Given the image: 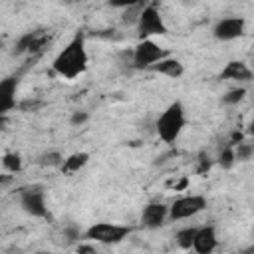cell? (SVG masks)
<instances>
[{
	"instance_id": "1",
	"label": "cell",
	"mask_w": 254,
	"mask_h": 254,
	"mask_svg": "<svg viewBox=\"0 0 254 254\" xmlns=\"http://www.w3.org/2000/svg\"><path fill=\"white\" fill-rule=\"evenodd\" d=\"M87 50H85V38L83 34H75L73 40L56 56L52 67L58 75L65 77V79H73L77 75H81L87 69Z\"/></svg>"
},
{
	"instance_id": "2",
	"label": "cell",
	"mask_w": 254,
	"mask_h": 254,
	"mask_svg": "<svg viewBox=\"0 0 254 254\" xmlns=\"http://www.w3.org/2000/svg\"><path fill=\"white\" fill-rule=\"evenodd\" d=\"M187 125V115H185V107L181 101H173L157 119L155 129L157 135L163 143H175L179 139V135L183 133Z\"/></svg>"
},
{
	"instance_id": "3",
	"label": "cell",
	"mask_w": 254,
	"mask_h": 254,
	"mask_svg": "<svg viewBox=\"0 0 254 254\" xmlns=\"http://www.w3.org/2000/svg\"><path fill=\"white\" fill-rule=\"evenodd\" d=\"M133 232L131 226L113 224V222H95L85 230V238L99 244H119Z\"/></svg>"
},
{
	"instance_id": "4",
	"label": "cell",
	"mask_w": 254,
	"mask_h": 254,
	"mask_svg": "<svg viewBox=\"0 0 254 254\" xmlns=\"http://www.w3.org/2000/svg\"><path fill=\"white\" fill-rule=\"evenodd\" d=\"M169 50H165L163 46H159L153 40H139V44L133 48V60L131 65L135 69H149L151 65H155L157 62L169 58Z\"/></svg>"
},
{
	"instance_id": "5",
	"label": "cell",
	"mask_w": 254,
	"mask_h": 254,
	"mask_svg": "<svg viewBox=\"0 0 254 254\" xmlns=\"http://www.w3.org/2000/svg\"><path fill=\"white\" fill-rule=\"evenodd\" d=\"M20 206L24 212L36 218H48V206H46V194L40 185H28L18 189Z\"/></svg>"
},
{
	"instance_id": "6",
	"label": "cell",
	"mask_w": 254,
	"mask_h": 254,
	"mask_svg": "<svg viewBox=\"0 0 254 254\" xmlns=\"http://www.w3.org/2000/svg\"><path fill=\"white\" fill-rule=\"evenodd\" d=\"M137 36L139 40H151V36H165L167 34V24L155 4H147L139 22H137Z\"/></svg>"
},
{
	"instance_id": "7",
	"label": "cell",
	"mask_w": 254,
	"mask_h": 254,
	"mask_svg": "<svg viewBox=\"0 0 254 254\" xmlns=\"http://www.w3.org/2000/svg\"><path fill=\"white\" fill-rule=\"evenodd\" d=\"M204 208H206V196H202V194H187V196L177 198L169 206V218L171 220L190 218V216H196L198 212H202Z\"/></svg>"
},
{
	"instance_id": "8",
	"label": "cell",
	"mask_w": 254,
	"mask_h": 254,
	"mask_svg": "<svg viewBox=\"0 0 254 254\" xmlns=\"http://www.w3.org/2000/svg\"><path fill=\"white\" fill-rule=\"evenodd\" d=\"M244 28H246V20L242 16H226L214 24L212 36L218 42H232L244 34Z\"/></svg>"
},
{
	"instance_id": "9",
	"label": "cell",
	"mask_w": 254,
	"mask_h": 254,
	"mask_svg": "<svg viewBox=\"0 0 254 254\" xmlns=\"http://www.w3.org/2000/svg\"><path fill=\"white\" fill-rule=\"evenodd\" d=\"M167 218H169V206L163 202H149L141 212V224L151 230L161 228Z\"/></svg>"
},
{
	"instance_id": "10",
	"label": "cell",
	"mask_w": 254,
	"mask_h": 254,
	"mask_svg": "<svg viewBox=\"0 0 254 254\" xmlns=\"http://www.w3.org/2000/svg\"><path fill=\"white\" fill-rule=\"evenodd\" d=\"M18 75H8L0 81V115H6L16 107Z\"/></svg>"
},
{
	"instance_id": "11",
	"label": "cell",
	"mask_w": 254,
	"mask_h": 254,
	"mask_svg": "<svg viewBox=\"0 0 254 254\" xmlns=\"http://www.w3.org/2000/svg\"><path fill=\"white\" fill-rule=\"evenodd\" d=\"M216 246H218L216 228H214L212 224L200 226V228H198V232H196V238H194L192 250H194L196 254H212Z\"/></svg>"
},
{
	"instance_id": "12",
	"label": "cell",
	"mask_w": 254,
	"mask_h": 254,
	"mask_svg": "<svg viewBox=\"0 0 254 254\" xmlns=\"http://www.w3.org/2000/svg\"><path fill=\"white\" fill-rule=\"evenodd\" d=\"M218 77H220V79H228V81H250V79L254 77V73H252V69H250L244 62H240V60H230V62L222 67V71H220Z\"/></svg>"
},
{
	"instance_id": "13",
	"label": "cell",
	"mask_w": 254,
	"mask_h": 254,
	"mask_svg": "<svg viewBox=\"0 0 254 254\" xmlns=\"http://www.w3.org/2000/svg\"><path fill=\"white\" fill-rule=\"evenodd\" d=\"M147 71H151V73H159V75H167V77H173V79H177V77H181L183 75V71H185V65H183V62L181 60H177V58H165V60H161V62H157L155 65H151Z\"/></svg>"
},
{
	"instance_id": "14",
	"label": "cell",
	"mask_w": 254,
	"mask_h": 254,
	"mask_svg": "<svg viewBox=\"0 0 254 254\" xmlns=\"http://www.w3.org/2000/svg\"><path fill=\"white\" fill-rule=\"evenodd\" d=\"M87 161H89V153H83V151H79V153H71V155L64 161L62 171H64L65 175H67V173H75V171L83 169V167L87 165Z\"/></svg>"
},
{
	"instance_id": "15",
	"label": "cell",
	"mask_w": 254,
	"mask_h": 254,
	"mask_svg": "<svg viewBox=\"0 0 254 254\" xmlns=\"http://www.w3.org/2000/svg\"><path fill=\"white\" fill-rule=\"evenodd\" d=\"M196 232H198V228H196V226H187V228H181V230L177 232V236H175L177 246H179V248H183V250H190V248H192V244H194Z\"/></svg>"
},
{
	"instance_id": "16",
	"label": "cell",
	"mask_w": 254,
	"mask_h": 254,
	"mask_svg": "<svg viewBox=\"0 0 254 254\" xmlns=\"http://www.w3.org/2000/svg\"><path fill=\"white\" fill-rule=\"evenodd\" d=\"M145 6H147L145 2H133L127 10H123V14H121V22L127 24V26H137V22H139V18H141Z\"/></svg>"
},
{
	"instance_id": "17",
	"label": "cell",
	"mask_w": 254,
	"mask_h": 254,
	"mask_svg": "<svg viewBox=\"0 0 254 254\" xmlns=\"http://www.w3.org/2000/svg\"><path fill=\"white\" fill-rule=\"evenodd\" d=\"M64 161H65V159L62 157V153H58V151H48V153L40 155L36 163L42 165V167H62Z\"/></svg>"
},
{
	"instance_id": "18",
	"label": "cell",
	"mask_w": 254,
	"mask_h": 254,
	"mask_svg": "<svg viewBox=\"0 0 254 254\" xmlns=\"http://www.w3.org/2000/svg\"><path fill=\"white\" fill-rule=\"evenodd\" d=\"M2 165H4V169L8 171V173H20L22 171V157L18 155V153H4V157H2Z\"/></svg>"
},
{
	"instance_id": "19",
	"label": "cell",
	"mask_w": 254,
	"mask_h": 254,
	"mask_svg": "<svg viewBox=\"0 0 254 254\" xmlns=\"http://www.w3.org/2000/svg\"><path fill=\"white\" fill-rule=\"evenodd\" d=\"M38 34H40V32H28V34H24V36L16 42V46H14V54L20 56V54H24V52H30V48H32L34 40L38 38Z\"/></svg>"
},
{
	"instance_id": "20",
	"label": "cell",
	"mask_w": 254,
	"mask_h": 254,
	"mask_svg": "<svg viewBox=\"0 0 254 254\" xmlns=\"http://www.w3.org/2000/svg\"><path fill=\"white\" fill-rule=\"evenodd\" d=\"M234 163H236V157H234V147L228 143L222 151H220V155H218V165L222 167V169H232L234 167Z\"/></svg>"
},
{
	"instance_id": "21",
	"label": "cell",
	"mask_w": 254,
	"mask_h": 254,
	"mask_svg": "<svg viewBox=\"0 0 254 254\" xmlns=\"http://www.w3.org/2000/svg\"><path fill=\"white\" fill-rule=\"evenodd\" d=\"M246 95V89L244 87H232L228 89L224 95H222V103L224 105H238Z\"/></svg>"
},
{
	"instance_id": "22",
	"label": "cell",
	"mask_w": 254,
	"mask_h": 254,
	"mask_svg": "<svg viewBox=\"0 0 254 254\" xmlns=\"http://www.w3.org/2000/svg\"><path fill=\"white\" fill-rule=\"evenodd\" d=\"M234 157H236V161H250V159L254 157V147H252V143L242 141V143L234 145Z\"/></svg>"
},
{
	"instance_id": "23",
	"label": "cell",
	"mask_w": 254,
	"mask_h": 254,
	"mask_svg": "<svg viewBox=\"0 0 254 254\" xmlns=\"http://www.w3.org/2000/svg\"><path fill=\"white\" fill-rule=\"evenodd\" d=\"M64 238H65L69 244H73V242H77V240L81 238V230H79L73 222H69V224L64 226Z\"/></svg>"
},
{
	"instance_id": "24",
	"label": "cell",
	"mask_w": 254,
	"mask_h": 254,
	"mask_svg": "<svg viewBox=\"0 0 254 254\" xmlns=\"http://www.w3.org/2000/svg\"><path fill=\"white\" fill-rule=\"evenodd\" d=\"M87 121H89V113L87 111H73L71 117H69V125H73V127H81Z\"/></svg>"
},
{
	"instance_id": "25",
	"label": "cell",
	"mask_w": 254,
	"mask_h": 254,
	"mask_svg": "<svg viewBox=\"0 0 254 254\" xmlns=\"http://www.w3.org/2000/svg\"><path fill=\"white\" fill-rule=\"evenodd\" d=\"M210 169V161H208V157H204V155H200L198 157V165H196V173H206Z\"/></svg>"
},
{
	"instance_id": "26",
	"label": "cell",
	"mask_w": 254,
	"mask_h": 254,
	"mask_svg": "<svg viewBox=\"0 0 254 254\" xmlns=\"http://www.w3.org/2000/svg\"><path fill=\"white\" fill-rule=\"evenodd\" d=\"M77 254H99L91 244H79L77 246Z\"/></svg>"
},
{
	"instance_id": "27",
	"label": "cell",
	"mask_w": 254,
	"mask_h": 254,
	"mask_svg": "<svg viewBox=\"0 0 254 254\" xmlns=\"http://www.w3.org/2000/svg\"><path fill=\"white\" fill-rule=\"evenodd\" d=\"M246 131H248V135H252V137H254V119L248 123V129H246Z\"/></svg>"
},
{
	"instance_id": "28",
	"label": "cell",
	"mask_w": 254,
	"mask_h": 254,
	"mask_svg": "<svg viewBox=\"0 0 254 254\" xmlns=\"http://www.w3.org/2000/svg\"><path fill=\"white\" fill-rule=\"evenodd\" d=\"M244 254H254V246H250V248H246V250H244Z\"/></svg>"
},
{
	"instance_id": "29",
	"label": "cell",
	"mask_w": 254,
	"mask_h": 254,
	"mask_svg": "<svg viewBox=\"0 0 254 254\" xmlns=\"http://www.w3.org/2000/svg\"><path fill=\"white\" fill-rule=\"evenodd\" d=\"M252 147H254V141H252Z\"/></svg>"
}]
</instances>
